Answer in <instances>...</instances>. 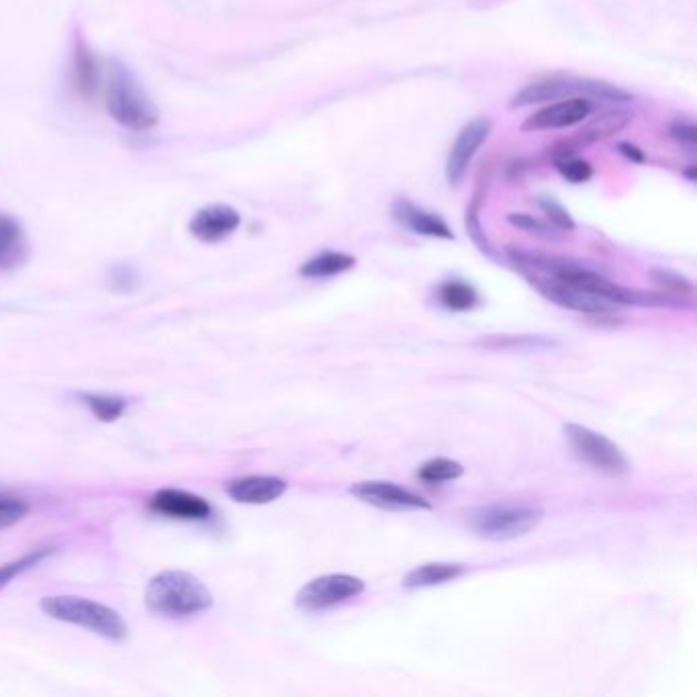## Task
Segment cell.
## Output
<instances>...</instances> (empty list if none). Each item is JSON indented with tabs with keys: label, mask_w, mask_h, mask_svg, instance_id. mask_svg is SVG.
I'll return each mask as SVG.
<instances>
[{
	"label": "cell",
	"mask_w": 697,
	"mask_h": 697,
	"mask_svg": "<svg viewBox=\"0 0 697 697\" xmlns=\"http://www.w3.org/2000/svg\"><path fill=\"white\" fill-rule=\"evenodd\" d=\"M41 612L53 620L74 624L80 628H87L97 636H103L107 640L119 643L128 636V624L117 614L115 609L97 604L87 597L77 595H53L41 599Z\"/></svg>",
	"instance_id": "cell-3"
},
{
	"label": "cell",
	"mask_w": 697,
	"mask_h": 697,
	"mask_svg": "<svg viewBox=\"0 0 697 697\" xmlns=\"http://www.w3.org/2000/svg\"><path fill=\"white\" fill-rule=\"evenodd\" d=\"M565 434L573 453L595 471L609 477H622L630 471V461L622 453L620 446H616L604 434H597L594 430L577 424L565 426Z\"/></svg>",
	"instance_id": "cell-5"
},
{
	"label": "cell",
	"mask_w": 697,
	"mask_h": 697,
	"mask_svg": "<svg viewBox=\"0 0 697 697\" xmlns=\"http://www.w3.org/2000/svg\"><path fill=\"white\" fill-rule=\"evenodd\" d=\"M354 264H356V259L350 254H344V252H323V254H317L315 259L307 260L299 269V274L307 276V279H330V276L350 271Z\"/></svg>",
	"instance_id": "cell-18"
},
{
	"label": "cell",
	"mask_w": 697,
	"mask_h": 697,
	"mask_svg": "<svg viewBox=\"0 0 697 697\" xmlns=\"http://www.w3.org/2000/svg\"><path fill=\"white\" fill-rule=\"evenodd\" d=\"M104 103L109 115L125 130H152L160 121V111L154 101L145 94L125 65L113 64L111 68L104 89Z\"/></svg>",
	"instance_id": "cell-2"
},
{
	"label": "cell",
	"mask_w": 697,
	"mask_h": 697,
	"mask_svg": "<svg viewBox=\"0 0 697 697\" xmlns=\"http://www.w3.org/2000/svg\"><path fill=\"white\" fill-rule=\"evenodd\" d=\"M82 401H84V405L91 410L92 415H94L97 420L104 422V424H111V422L119 420V417L123 415V412H125V407H128V401L123 400V397H119V395L87 393V395H82Z\"/></svg>",
	"instance_id": "cell-21"
},
{
	"label": "cell",
	"mask_w": 697,
	"mask_h": 697,
	"mask_svg": "<svg viewBox=\"0 0 697 697\" xmlns=\"http://www.w3.org/2000/svg\"><path fill=\"white\" fill-rule=\"evenodd\" d=\"M673 140H677V142L685 143V145H696L697 142V130L694 123H687V121H677V123H673L671 130Z\"/></svg>",
	"instance_id": "cell-29"
},
{
	"label": "cell",
	"mask_w": 697,
	"mask_h": 697,
	"mask_svg": "<svg viewBox=\"0 0 697 697\" xmlns=\"http://www.w3.org/2000/svg\"><path fill=\"white\" fill-rule=\"evenodd\" d=\"M507 221L512 225H516L519 230H526L529 233H536V235H553V230L543 223V221L534 220L532 215H524V213H512Z\"/></svg>",
	"instance_id": "cell-27"
},
{
	"label": "cell",
	"mask_w": 697,
	"mask_h": 697,
	"mask_svg": "<svg viewBox=\"0 0 697 697\" xmlns=\"http://www.w3.org/2000/svg\"><path fill=\"white\" fill-rule=\"evenodd\" d=\"M556 169H558V172H560L568 182H573V184L587 182L592 179V174H594L589 162L577 160V158H568V155L556 160Z\"/></svg>",
	"instance_id": "cell-24"
},
{
	"label": "cell",
	"mask_w": 697,
	"mask_h": 697,
	"mask_svg": "<svg viewBox=\"0 0 697 697\" xmlns=\"http://www.w3.org/2000/svg\"><path fill=\"white\" fill-rule=\"evenodd\" d=\"M465 570L463 565H453V563H430V565H422V567L410 570L403 579V587H407V589L434 587V585L453 582L456 577H461Z\"/></svg>",
	"instance_id": "cell-17"
},
{
	"label": "cell",
	"mask_w": 697,
	"mask_h": 697,
	"mask_svg": "<svg viewBox=\"0 0 697 697\" xmlns=\"http://www.w3.org/2000/svg\"><path fill=\"white\" fill-rule=\"evenodd\" d=\"M440 303L451 311H471L478 305L477 291L465 281H446L440 284Z\"/></svg>",
	"instance_id": "cell-19"
},
{
	"label": "cell",
	"mask_w": 697,
	"mask_h": 697,
	"mask_svg": "<svg viewBox=\"0 0 697 697\" xmlns=\"http://www.w3.org/2000/svg\"><path fill=\"white\" fill-rule=\"evenodd\" d=\"M583 92V80H541V82H532L526 89L517 92L512 99L509 107H528V104L550 103L565 99L568 94Z\"/></svg>",
	"instance_id": "cell-15"
},
{
	"label": "cell",
	"mask_w": 697,
	"mask_h": 697,
	"mask_svg": "<svg viewBox=\"0 0 697 697\" xmlns=\"http://www.w3.org/2000/svg\"><path fill=\"white\" fill-rule=\"evenodd\" d=\"M653 279H655L660 286H665V289H669V291H675V293H691V283H687L684 276H679V274H675V272L655 271L653 272Z\"/></svg>",
	"instance_id": "cell-28"
},
{
	"label": "cell",
	"mask_w": 697,
	"mask_h": 697,
	"mask_svg": "<svg viewBox=\"0 0 697 697\" xmlns=\"http://www.w3.org/2000/svg\"><path fill=\"white\" fill-rule=\"evenodd\" d=\"M350 493L354 497H358L364 504L375 505L381 509H391V512L430 509L432 507L424 497L415 495L414 491L403 489L400 485L387 483V481L356 483L354 487H350Z\"/></svg>",
	"instance_id": "cell-7"
},
{
	"label": "cell",
	"mask_w": 697,
	"mask_h": 697,
	"mask_svg": "<svg viewBox=\"0 0 697 697\" xmlns=\"http://www.w3.org/2000/svg\"><path fill=\"white\" fill-rule=\"evenodd\" d=\"M543 517V509L529 505H483L466 514V526L487 541H512L532 532Z\"/></svg>",
	"instance_id": "cell-4"
},
{
	"label": "cell",
	"mask_w": 697,
	"mask_h": 697,
	"mask_svg": "<svg viewBox=\"0 0 697 697\" xmlns=\"http://www.w3.org/2000/svg\"><path fill=\"white\" fill-rule=\"evenodd\" d=\"M592 101L587 97H570L567 101L548 104L543 111L528 117L522 125L524 131L565 130L585 121L592 113Z\"/></svg>",
	"instance_id": "cell-9"
},
{
	"label": "cell",
	"mask_w": 697,
	"mask_h": 697,
	"mask_svg": "<svg viewBox=\"0 0 697 697\" xmlns=\"http://www.w3.org/2000/svg\"><path fill=\"white\" fill-rule=\"evenodd\" d=\"M152 509L162 516L174 519H208L211 516V505L208 499L193 495L189 491L160 489L152 497Z\"/></svg>",
	"instance_id": "cell-12"
},
{
	"label": "cell",
	"mask_w": 697,
	"mask_h": 697,
	"mask_svg": "<svg viewBox=\"0 0 697 697\" xmlns=\"http://www.w3.org/2000/svg\"><path fill=\"white\" fill-rule=\"evenodd\" d=\"M491 121L487 117H477L458 133L446 160V179L451 184H458L468 170V164L478 152V148L489 138Z\"/></svg>",
	"instance_id": "cell-8"
},
{
	"label": "cell",
	"mask_w": 697,
	"mask_h": 697,
	"mask_svg": "<svg viewBox=\"0 0 697 697\" xmlns=\"http://www.w3.org/2000/svg\"><path fill=\"white\" fill-rule=\"evenodd\" d=\"M463 473H465L463 465L456 461H451V458H432L417 471L420 478L427 481V483L454 481V478L463 477Z\"/></svg>",
	"instance_id": "cell-23"
},
{
	"label": "cell",
	"mask_w": 697,
	"mask_h": 697,
	"mask_svg": "<svg viewBox=\"0 0 697 697\" xmlns=\"http://www.w3.org/2000/svg\"><path fill=\"white\" fill-rule=\"evenodd\" d=\"M538 205H541L544 213L548 215V220L553 221L558 230H573V228H575V223L570 220L567 209L563 208V205H558L555 199L543 196V199H538Z\"/></svg>",
	"instance_id": "cell-26"
},
{
	"label": "cell",
	"mask_w": 697,
	"mask_h": 697,
	"mask_svg": "<svg viewBox=\"0 0 697 697\" xmlns=\"http://www.w3.org/2000/svg\"><path fill=\"white\" fill-rule=\"evenodd\" d=\"M286 481L279 477H264V475H252V477L233 478L225 483V493L232 497L233 502L244 505H266L276 502L286 491Z\"/></svg>",
	"instance_id": "cell-11"
},
{
	"label": "cell",
	"mask_w": 697,
	"mask_h": 697,
	"mask_svg": "<svg viewBox=\"0 0 697 697\" xmlns=\"http://www.w3.org/2000/svg\"><path fill=\"white\" fill-rule=\"evenodd\" d=\"M53 548H38V550H31L21 558H14L7 565H0V592L9 585V583L17 579L19 575H23L27 570H31L33 567H38L41 560H46L48 556L52 555Z\"/></svg>",
	"instance_id": "cell-22"
},
{
	"label": "cell",
	"mask_w": 697,
	"mask_h": 697,
	"mask_svg": "<svg viewBox=\"0 0 697 697\" xmlns=\"http://www.w3.org/2000/svg\"><path fill=\"white\" fill-rule=\"evenodd\" d=\"M74 52H77L74 53V82H77L78 92L82 97H94L101 82L99 62L82 38L77 39Z\"/></svg>",
	"instance_id": "cell-16"
},
{
	"label": "cell",
	"mask_w": 697,
	"mask_h": 697,
	"mask_svg": "<svg viewBox=\"0 0 697 697\" xmlns=\"http://www.w3.org/2000/svg\"><path fill=\"white\" fill-rule=\"evenodd\" d=\"M630 121V115L624 113V111H612V113H604L602 117H595L592 123H587L579 133V142L592 143L597 140H604L609 138L614 133H618L622 128H626V123Z\"/></svg>",
	"instance_id": "cell-20"
},
{
	"label": "cell",
	"mask_w": 697,
	"mask_h": 697,
	"mask_svg": "<svg viewBox=\"0 0 697 697\" xmlns=\"http://www.w3.org/2000/svg\"><path fill=\"white\" fill-rule=\"evenodd\" d=\"M213 606V595L186 570H164L145 587V607L164 618H186Z\"/></svg>",
	"instance_id": "cell-1"
},
{
	"label": "cell",
	"mask_w": 697,
	"mask_h": 697,
	"mask_svg": "<svg viewBox=\"0 0 697 697\" xmlns=\"http://www.w3.org/2000/svg\"><path fill=\"white\" fill-rule=\"evenodd\" d=\"M29 244L21 223L0 213V271H14L26 264Z\"/></svg>",
	"instance_id": "cell-14"
},
{
	"label": "cell",
	"mask_w": 697,
	"mask_h": 697,
	"mask_svg": "<svg viewBox=\"0 0 697 697\" xmlns=\"http://www.w3.org/2000/svg\"><path fill=\"white\" fill-rule=\"evenodd\" d=\"M364 592V582L352 575H323L301 587L295 604L303 612H322L344 604Z\"/></svg>",
	"instance_id": "cell-6"
},
{
	"label": "cell",
	"mask_w": 697,
	"mask_h": 697,
	"mask_svg": "<svg viewBox=\"0 0 697 697\" xmlns=\"http://www.w3.org/2000/svg\"><path fill=\"white\" fill-rule=\"evenodd\" d=\"M29 514V505L23 499L0 497V529L13 528Z\"/></svg>",
	"instance_id": "cell-25"
},
{
	"label": "cell",
	"mask_w": 697,
	"mask_h": 697,
	"mask_svg": "<svg viewBox=\"0 0 697 697\" xmlns=\"http://www.w3.org/2000/svg\"><path fill=\"white\" fill-rule=\"evenodd\" d=\"M393 218L400 221L401 225L410 228L412 232L427 238H442V240H454V233L446 225V221L440 220L438 215L427 213L424 209L415 208L414 203L397 199L393 203Z\"/></svg>",
	"instance_id": "cell-13"
},
{
	"label": "cell",
	"mask_w": 697,
	"mask_h": 697,
	"mask_svg": "<svg viewBox=\"0 0 697 697\" xmlns=\"http://www.w3.org/2000/svg\"><path fill=\"white\" fill-rule=\"evenodd\" d=\"M242 223V218L235 209L228 205H209L194 213L193 220L189 223V230L196 240L205 244H215L225 238H230Z\"/></svg>",
	"instance_id": "cell-10"
},
{
	"label": "cell",
	"mask_w": 697,
	"mask_h": 697,
	"mask_svg": "<svg viewBox=\"0 0 697 697\" xmlns=\"http://www.w3.org/2000/svg\"><path fill=\"white\" fill-rule=\"evenodd\" d=\"M620 152L626 155V158H630L633 162H643V160H645L643 152H640L636 145H630V143H620Z\"/></svg>",
	"instance_id": "cell-30"
}]
</instances>
